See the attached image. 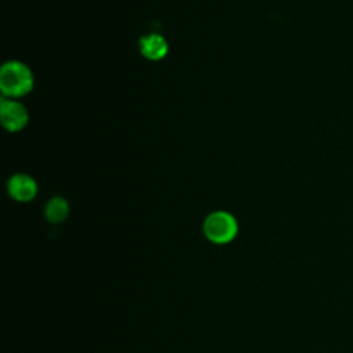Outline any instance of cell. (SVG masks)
Masks as SVG:
<instances>
[{"instance_id":"1","label":"cell","mask_w":353,"mask_h":353,"mask_svg":"<svg viewBox=\"0 0 353 353\" xmlns=\"http://www.w3.org/2000/svg\"><path fill=\"white\" fill-rule=\"evenodd\" d=\"M0 88L1 92L10 98L26 95L33 88V74L30 69L18 61L4 63L0 70Z\"/></svg>"},{"instance_id":"2","label":"cell","mask_w":353,"mask_h":353,"mask_svg":"<svg viewBox=\"0 0 353 353\" xmlns=\"http://www.w3.org/2000/svg\"><path fill=\"white\" fill-rule=\"evenodd\" d=\"M205 237L215 244H226L232 241L239 230L236 218L226 211L211 212L203 225Z\"/></svg>"},{"instance_id":"3","label":"cell","mask_w":353,"mask_h":353,"mask_svg":"<svg viewBox=\"0 0 353 353\" xmlns=\"http://www.w3.org/2000/svg\"><path fill=\"white\" fill-rule=\"evenodd\" d=\"M0 117L6 130L19 131L28 123V110L25 106L12 99H1L0 105Z\"/></svg>"},{"instance_id":"4","label":"cell","mask_w":353,"mask_h":353,"mask_svg":"<svg viewBox=\"0 0 353 353\" xmlns=\"http://www.w3.org/2000/svg\"><path fill=\"white\" fill-rule=\"evenodd\" d=\"M8 193L18 201H29L37 194V183L25 174H15L8 181Z\"/></svg>"},{"instance_id":"5","label":"cell","mask_w":353,"mask_h":353,"mask_svg":"<svg viewBox=\"0 0 353 353\" xmlns=\"http://www.w3.org/2000/svg\"><path fill=\"white\" fill-rule=\"evenodd\" d=\"M139 48L143 57L152 61H159L164 58L168 52V44L165 39L157 33H150L142 37L139 41Z\"/></svg>"},{"instance_id":"6","label":"cell","mask_w":353,"mask_h":353,"mask_svg":"<svg viewBox=\"0 0 353 353\" xmlns=\"http://www.w3.org/2000/svg\"><path fill=\"white\" fill-rule=\"evenodd\" d=\"M46 218L52 223H59L69 215V204L63 197H52L46 205Z\"/></svg>"}]
</instances>
